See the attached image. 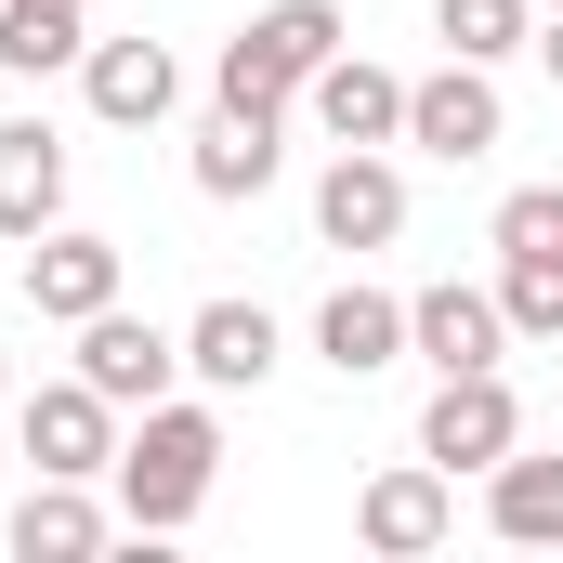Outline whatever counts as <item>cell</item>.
I'll return each mask as SVG.
<instances>
[{"mask_svg":"<svg viewBox=\"0 0 563 563\" xmlns=\"http://www.w3.org/2000/svg\"><path fill=\"white\" fill-rule=\"evenodd\" d=\"M119 538V511L92 498V485H66V472H26V498H13V563H92Z\"/></svg>","mask_w":563,"mask_h":563,"instance_id":"9a60e30c","label":"cell"},{"mask_svg":"<svg viewBox=\"0 0 563 563\" xmlns=\"http://www.w3.org/2000/svg\"><path fill=\"white\" fill-rule=\"evenodd\" d=\"M354 538L380 563H420L459 538V472H432V459H394V472H367V498H354Z\"/></svg>","mask_w":563,"mask_h":563,"instance_id":"ba28073f","label":"cell"},{"mask_svg":"<svg viewBox=\"0 0 563 563\" xmlns=\"http://www.w3.org/2000/svg\"><path fill=\"white\" fill-rule=\"evenodd\" d=\"M498 314H511V341H563V250H511L498 263Z\"/></svg>","mask_w":563,"mask_h":563,"instance_id":"44dd1931","label":"cell"},{"mask_svg":"<svg viewBox=\"0 0 563 563\" xmlns=\"http://www.w3.org/2000/svg\"><path fill=\"white\" fill-rule=\"evenodd\" d=\"M407 354H420L432 380H459V367H498V354H511V314H498V288H420V301H407Z\"/></svg>","mask_w":563,"mask_h":563,"instance_id":"4fadbf2b","label":"cell"},{"mask_svg":"<svg viewBox=\"0 0 563 563\" xmlns=\"http://www.w3.org/2000/svg\"><path fill=\"white\" fill-rule=\"evenodd\" d=\"M485 525L511 551H563V445H511L485 472Z\"/></svg>","mask_w":563,"mask_h":563,"instance_id":"ac0fdd59","label":"cell"},{"mask_svg":"<svg viewBox=\"0 0 563 563\" xmlns=\"http://www.w3.org/2000/svg\"><path fill=\"white\" fill-rule=\"evenodd\" d=\"M79 92H92L106 132H157L184 106V66H170V40H92L79 53Z\"/></svg>","mask_w":563,"mask_h":563,"instance_id":"7c38bea8","label":"cell"},{"mask_svg":"<svg viewBox=\"0 0 563 563\" xmlns=\"http://www.w3.org/2000/svg\"><path fill=\"white\" fill-rule=\"evenodd\" d=\"M92 53V0H0V66L13 79H53Z\"/></svg>","mask_w":563,"mask_h":563,"instance_id":"d6986e66","label":"cell"},{"mask_svg":"<svg viewBox=\"0 0 563 563\" xmlns=\"http://www.w3.org/2000/svg\"><path fill=\"white\" fill-rule=\"evenodd\" d=\"M13 432H26V472H66V485H106L119 472V432H132V407H106L79 367L66 380H40L26 407H13Z\"/></svg>","mask_w":563,"mask_h":563,"instance_id":"277c9868","label":"cell"},{"mask_svg":"<svg viewBox=\"0 0 563 563\" xmlns=\"http://www.w3.org/2000/svg\"><path fill=\"white\" fill-rule=\"evenodd\" d=\"M354 26H341V0H276V13H250L236 40H223V66H210V106H301V79L341 53Z\"/></svg>","mask_w":563,"mask_h":563,"instance_id":"7a4b0ae2","label":"cell"},{"mask_svg":"<svg viewBox=\"0 0 563 563\" xmlns=\"http://www.w3.org/2000/svg\"><path fill=\"white\" fill-rule=\"evenodd\" d=\"M106 485H119V525H132V538H184V525L210 511V485H223V407H184V394L132 407Z\"/></svg>","mask_w":563,"mask_h":563,"instance_id":"6da1fadb","label":"cell"},{"mask_svg":"<svg viewBox=\"0 0 563 563\" xmlns=\"http://www.w3.org/2000/svg\"><path fill=\"white\" fill-rule=\"evenodd\" d=\"M276 132H288L276 106H210V132H197V197H223V210H236V197H263V184L288 170Z\"/></svg>","mask_w":563,"mask_h":563,"instance_id":"e0dca14e","label":"cell"},{"mask_svg":"<svg viewBox=\"0 0 563 563\" xmlns=\"http://www.w3.org/2000/svg\"><path fill=\"white\" fill-rule=\"evenodd\" d=\"M525 53L551 66V92H563V0H551V13H538V40H525Z\"/></svg>","mask_w":563,"mask_h":563,"instance_id":"603a6c76","label":"cell"},{"mask_svg":"<svg viewBox=\"0 0 563 563\" xmlns=\"http://www.w3.org/2000/svg\"><path fill=\"white\" fill-rule=\"evenodd\" d=\"M66 341H79V380H92L106 407H157V394L184 380V328H157V314H132V301L79 314Z\"/></svg>","mask_w":563,"mask_h":563,"instance_id":"8992f818","label":"cell"},{"mask_svg":"<svg viewBox=\"0 0 563 563\" xmlns=\"http://www.w3.org/2000/svg\"><path fill=\"white\" fill-rule=\"evenodd\" d=\"M314 236L354 250V263L407 236V170H394V144H341V157L314 170Z\"/></svg>","mask_w":563,"mask_h":563,"instance_id":"52a82bcc","label":"cell"},{"mask_svg":"<svg viewBox=\"0 0 563 563\" xmlns=\"http://www.w3.org/2000/svg\"><path fill=\"white\" fill-rule=\"evenodd\" d=\"M538 13H551V0H538Z\"/></svg>","mask_w":563,"mask_h":563,"instance_id":"d4e9b609","label":"cell"},{"mask_svg":"<svg viewBox=\"0 0 563 563\" xmlns=\"http://www.w3.org/2000/svg\"><path fill=\"white\" fill-rule=\"evenodd\" d=\"M276 354H288V328L263 301H197L184 314V380H210V394H263Z\"/></svg>","mask_w":563,"mask_h":563,"instance_id":"8fae6325","label":"cell"},{"mask_svg":"<svg viewBox=\"0 0 563 563\" xmlns=\"http://www.w3.org/2000/svg\"><path fill=\"white\" fill-rule=\"evenodd\" d=\"M66 223V132L53 119H0V236H53Z\"/></svg>","mask_w":563,"mask_h":563,"instance_id":"5bb4252c","label":"cell"},{"mask_svg":"<svg viewBox=\"0 0 563 563\" xmlns=\"http://www.w3.org/2000/svg\"><path fill=\"white\" fill-rule=\"evenodd\" d=\"M132 276V250L119 236H92V223H53V236H26V314L40 328H79V314H106Z\"/></svg>","mask_w":563,"mask_h":563,"instance_id":"9c48e42d","label":"cell"},{"mask_svg":"<svg viewBox=\"0 0 563 563\" xmlns=\"http://www.w3.org/2000/svg\"><path fill=\"white\" fill-rule=\"evenodd\" d=\"M432 40L472 53V66H511V53L538 40V0H432Z\"/></svg>","mask_w":563,"mask_h":563,"instance_id":"ffe728a7","label":"cell"},{"mask_svg":"<svg viewBox=\"0 0 563 563\" xmlns=\"http://www.w3.org/2000/svg\"><path fill=\"white\" fill-rule=\"evenodd\" d=\"M511 445H525V394H511L498 367L432 380V407H420V459H432V472H498Z\"/></svg>","mask_w":563,"mask_h":563,"instance_id":"5b68a950","label":"cell"},{"mask_svg":"<svg viewBox=\"0 0 563 563\" xmlns=\"http://www.w3.org/2000/svg\"><path fill=\"white\" fill-rule=\"evenodd\" d=\"M301 119H314L328 144H407V79H394V66H367V53L341 40V53L301 79Z\"/></svg>","mask_w":563,"mask_h":563,"instance_id":"30bf717a","label":"cell"},{"mask_svg":"<svg viewBox=\"0 0 563 563\" xmlns=\"http://www.w3.org/2000/svg\"><path fill=\"white\" fill-rule=\"evenodd\" d=\"M407 144H420V157H445V170L498 157V144H511V92H498V66L445 53L432 79H407Z\"/></svg>","mask_w":563,"mask_h":563,"instance_id":"3957f363","label":"cell"},{"mask_svg":"<svg viewBox=\"0 0 563 563\" xmlns=\"http://www.w3.org/2000/svg\"><path fill=\"white\" fill-rule=\"evenodd\" d=\"M0 394H13V354H0Z\"/></svg>","mask_w":563,"mask_h":563,"instance_id":"cb8c5ba5","label":"cell"},{"mask_svg":"<svg viewBox=\"0 0 563 563\" xmlns=\"http://www.w3.org/2000/svg\"><path fill=\"white\" fill-rule=\"evenodd\" d=\"M485 236H498V263H511V250H563V184H511Z\"/></svg>","mask_w":563,"mask_h":563,"instance_id":"7402d4cb","label":"cell"},{"mask_svg":"<svg viewBox=\"0 0 563 563\" xmlns=\"http://www.w3.org/2000/svg\"><path fill=\"white\" fill-rule=\"evenodd\" d=\"M314 354H328V367H341V380H380V367H407V301H394V288H328V301H314Z\"/></svg>","mask_w":563,"mask_h":563,"instance_id":"2e32d148","label":"cell"}]
</instances>
